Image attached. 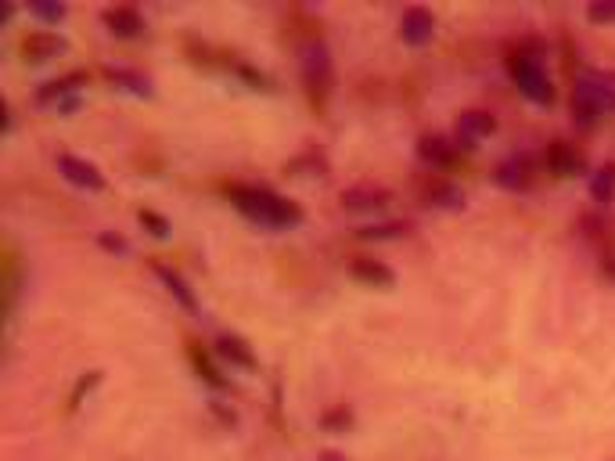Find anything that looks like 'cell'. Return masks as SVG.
<instances>
[{
	"label": "cell",
	"instance_id": "cell-14",
	"mask_svg": "<svg viewBox=\"0 0 615 461\" xmlns=\"http://www.w3.org/2000/svg\"><path fill=\"white\" fill-rule=\"evenodd\" d=\"M213 350H216V357H220V361H227L231 368H241V371H256L259 368L252 346L245 343L241 335H234V332H223L220 339H216Z\"/></svg>",
	"mask_w": 615,
	"mask_h": 461
},
{
	"label": "cell",
	"instance_id": "cell-1",
	"mask_svg": "<svg viewBox=\"0 0 615 461\" xmlns=\"http://www.w3.org/2000/svg\"><path fill=\"white\" fill-rule=\"evenodd\" d=\"M227 199L234 202L238 213H245L249 220L263 227H299L303 224V209L288 202L285 195H277L270 188H259V184H231L227 188Z\"/></svg>",
	"mask_w": 615,
	"mask_h": 461
},
{
	"label": "cell",
	"instance_id": "cell-15",
	"mask_svg": "<svg viewBox=\"0 0 615 461\" xmlns=\"http://www.w3.org/2000/svg\"><path fill=\"white\" fill-rule=\"evenodd\" d=\"M152 274L162 281V285H166V292L177 299L180 307L191 310V314H198V296H195V289H191L188 281H184V274L173 271L170 263H162V260H152Z\"/></svg>",
	"mask_w": 615,
	"mask_h": 461
},
{
	"label": "cell",
	"instance_id": "cell-21",
	"mask_svg": "<svg viewBox=\"0 0 615 461\" xmlns=\"http://www.w3.org/2000/svg\"><path fill=\"white\" fill-rule=\"evenodd\" d=\"M188 357H191V364H195V371L202 375L205 382H209V386H213V389H227V379H223L220 371L213 368V361H209V357L202 353V346L191 343V339H188Z\"/></svg>",
	"mask_w": 615,
	"mask_h": 461
},
{
	"label": "cell",
	"instance_id": "cell-16",
	"mask_svg": "<svg viewBox=\"0 0 615 461\" xmlns=\"http://www.w3.org/2000/svg\"><path fill=\"white\" fill-rule=\"evenodd\" d=\"M544 159H547V170H551L554 177H576V173H583V166H587L583 152L580 148H572L569 141H551Z\"/></svg>",
	"mask_w": 615,
	"mask_h": 461
},
{
	"label": "cell",
	"instance_id": "cell-30",
	"mask_svg": "<svg viewBox=\"0 0 615 461\" xmlns=\"http://www.w3.org/2000/svg\"><path fill=\"white\" fill-rule=\"evenodd\" d=\"M321 461H346L342 454H335V451H321Z\"/></svg>",
	"mask_w": 615,
	"mask_h": 461
},
{
	"label": "cell",
	"instance_id": "cell-26",
	"mask_svg": "<svg viewBox=\"0 0 615 461\" xmlns=\"http://www.w3.org/2000/svg\"><path fill=\"white\" fill-rule=\"evenodd\" d=\"M587 19L594 22V26H612L615 22V0H594L587 8Z\"/></svg>",
	"mask_w": 615,
	"mask_h": 461
},
{
	"label": "cell",
	"instance_id": "cell-13",
	"mask_svg": "<svg viewBox=\"0 0 615 461\" xmlns=\"http://www.w3.org/2000/svg\"><path fill=\"white\" fill-rule=\"evenodd\" d=\"M83 87H87V73H65V76H58V80H51V83H44L40 91L33 94V101L36 105H65V98H72V94H80Z\"/></svg>",
	"mask_w": 615,
	"mask_h": 461
},
{
	"label": "cell",
	"instance_id": "cell-22",
	"mask_svg": "<svg viewBox=\"0 0 615 461\" xmlns=\"http://www.w3.org/2000/svg\"><path fill=\"white\" fill-rule=\"evenodd\" d=\"M349 425H353V411H349L346 404L331 407V411H324V415H321V429H324V433H331V436H342Z\"/></svg>",
	"mask_w": 615,
	"mask_h": 461
},
{
	"label": "cell",
	"instance_id": "cell-19",
	"mask_svg": "<svg viewBox=\"0 0 615 461\" xmlns=\"http://www.w3.org/2000/svg\"><path fill=\"white\" fill-rule=\"evenodd\" d=\"M101 76H105L116 91L134 94V98H152V80H148L144 73H137V69H126V65H105Z\"/></svg>",
	"mask_w": 615,
	"mask_h": 461
},
{
	"label": "cell",
	"instance_id": "cell-18",
	"mask_svg": "<svg viewBox=\"0 0 615 461\" xmlns=\"http://www.w3.org/2000/svg\"><path fill=\"white\" fill-rule=\"evenodd\" d=\"M349 274L357 281H364V285H371V289H393L396 285L393 267H385L382 260H371V256H353Z\"/></svg>",
	"mask_w": 615,
	"mask_h": 461
},
{
	"label": "cell",
	"instance_id": "cell-6",
	"mask_svg": "<svg viewBox=\"0 0 615 461\" xmlns=\"http://www.w3.org/2000/svg\"><path fill=\"white\" fill-rule=\"evenodd\" d=\"M58 173L83 191H105V173L90 163V159H80V155H69V152L58 155Z\"/></svg>",
	"mask_w": 615,
	"mask_h": 461
},
{
	"label": "cell",
	"instance_id": "cell-12",
	"mask_svg": "<svg viewBox=\"0 0 615 461\" xmlns=\"http://www.w3.org/2000/svg\"><path fill=\"white\" fill-rule=\"evenodd\" d=\"M101 22H105V29L112 33V37L119 40H137L144 37V19L137 8H126V4H119V8H105L101 11Z\"/></svg>",
	"mask_w": 615,
	"mask_h": 461
},
{
	"label": "cell",
	"instance_id": "cell-8",
	"mask_svg": "<svg viewBox=\"0 0 615 461\" xmlns=\"http://www.w3.org/2000/svg\"><path fill=\"white\" fill-rule=\"evenodd\" d=\"M493 130H497V119H493L490 112L468 109V112H461V119H457V137L454 141L461 145V152H472L482 137H490Z\"/></svg>",
	"mask_w": 615,
	"mask_h": 461
},
{
	"label": "cell",
	"instance_id": "cell-25",
	"mask_svg": "<svg viewBox=\"0 0 615 461\" xmlns=\"http://www.w3.org/2000/svg\"><path fill=\"white\" fill-rule=\"evenodd\" d=\"M288 170H292L295 177H299V170H306V177H324L328 166H324V159L317 152H306V155H299V159H292V163L285 166V173Z\"/></svg>",
	"mask_w": 615,
	"mask_h": 461
},
{
	"label": "cell",
	"instance_id": "cell-7",
	"mask_svg": "<svg viewBox=\"0 0 615 461\" xmlns=\"http://www.w3.org/2000/svg\"><path fill=\"white\" fill-rule=\"evenodd\" d=\"M418 191H421V202H425V206H436V209H461L464 206V191L457 188L450 177H443V173H428Z\"/></svg>",
	"mask_w": 615,
	"mask_h": 461
},
{
	"label": "cell",
	"instance_id": "cell-27",
	"mask_svg": "<svg viewBox=\"0 0 615 461\" xmlns=\"http://www.w3.org/2000/svg\"><path fill=\"white\" fill-rule=\"evenodd\" d=\"M98 382H101V371H87V375H83V379L76 382V389L69 393V411H76V407H80V400L87 397V393H90L94 386H98Z\"/></svg>",
	"mask_w": 615,
	"mask_h": 461
},
{
	"label": "cell",
	"instance_id": "cell-11",
	"mask_svg": "<svg viewBox=\"0 0 615 461\" xmlns=\"http://www.w3.org/2000/svg\"><path fill=\"white\" fill-rule=\"evenodd\" d=\"M493 181L504 191H526L533 184V163H529V155H508V159H500L497 170H493Z\"/></svg>",
	"mask_w": 615,
	"mask_h": 461
},
{
	"label": "cell",
	"instance_id": "cell-20",
	"mask_svg": "<svg viewBox=\"0 0 615 461\" xmlns=\"http://www.w3.org/2000/svg\"><path fill=\"white\" fill-rule=\"evenodd\" d=\"M590 199L598 206H612L615 202V163H605L590 173Z\"/></svg>",
	"mask_w": 615,
	"mask_h": 461
},
{
	"label": "cell",
	"instance_id": "cell-17",
	"mask_svg": "<svg viewBox=\"0 0 615 461\" xmlns=\"http://www.w3.org/2000/svg\"><path fill=\"white\" fill-rule=\"evenodd\" d=\"M393 202V191L389 188H378V184H353V188L342 191V209H353V213H360V209H385Z\"/></svg>",
	"mask_w": 615,
	"mask_h": 461
},
{
	"label": "cell",
	"instance_id": "cell-28",
	"mask_svg": "<svg viewBox=\"0 0 615 461\" xmlns=\"http://www.w3.org/2000/svg\"><path fill=\"white\" fill-rule=\"evenodd\" d=\"M137 220H141L148 231H152L155 238H166L170 235V224H166V217H159L155 209H137Z\"/></svg>",
	"mask_w": 615,
	"mask_h": 461
},
{
	"label": "cell",
	"instance_id": "cell-29",
	"mask_svg": "<svg viewBox=\"0 0 615 461\" xmlns=\"http://www.w3.org/2000/svg\"><path fill=\"white\" fill-rule=\"evenodd\" d=\"M98 242L105 245L108 253H123V256L130 253V245H126V242H123V238H119V235H108V231H105V235L98 238Z\"/></svg>",
	"mask_w": 615,
	"mask_h": 461
},
{
	"label": "cell",
	"instance_id": "cell-10",
	"mask_svg": "<svg viewBox=\"0 0 615 461\" xmlns=\"http://www.w3.org/2000/svg\"><path fill=\"white\" fill-rule=\"evenodd\" d=\"M418 155H421V163H428L432 170H454L457 159H461V145H457V141H446V137L425 134L418 141Z\"/></svg>",
	"mask_w": 615,
	"mask_h": 461
},
{
	"label": "cell",
	"instance_id": "cell-23",
	"mask_svg": "<svg viewBox=\"0 0 615 461\" xmlns=\"http://www.w3.org/2000/svg\"><path fill=\"white\" fill-rule=\"evenodd\" d=\"M65 15H69L65 4H44V0H33V4H29V19L44 22V26H58Z\"/></svg>",
	"mask_w": 615,
	"mask_h": 461
},
{
	"label": "cell",
	"instance_id": "cell-24",
	"mask_svg": "<svg viewBox=\"0 0 615 461\" xmlns=\"http://www.w3.org/2000/svg\"><path fill=\"white\" fill-rule=\"evenodd\" d=\"M360 238H375V242H382V238H403V235H410V224H371V227H360L357 231Z\"/></svg>",
	"mask_w": 615,
	"mask_h": 461
},
{
	"label": "cell",
	"instance_id": "cell-2",
	"mask_svg": "<svg viewBox=\"0 0 615 461\" xmlns=\"http://www.w3.org/2000/svg\"><path fill=\"white\" fill-rule=\"evenodd\" d=\"M615 109V76L605 73H580L576 87H572V116L580 127H594L605 112Z\"/></svg>",
	"mask_w": 615,
	"mask_h": 461
},
{
	"label": "cell",
	"instance_id": "cell-3",
	"mask_svg": "<svg viewBox=\"0 0 615 461\" xmlns=\"http://www.w3.org/2000/svg\"><path fill=\"white\" fill-rule=\"evenodd\" d=\"M299 69H303V87L310 94V105L317 112L328 109L331 98V83H335V73H331V55L328 44L321 37H310L303 44V58H299Z\"/></svg>",
	"mask_w": 615,
	"mask_h": 461
},
{
	"label": "cell",
	"instance_id": "cell-5",
	"mask_svg": "<svg viewBox=\"0 0 615 461\" xmlns=\"http://www.w3.org/2000/svg\"><path fill=\"white\" fill-rule=\"evenodd\" d=\"M400 40L407 47H428L436 40V15L421 4H410L400 15Z\"/></svg>",
	"mask_w": 615,
	"mask_h": 461
},
{
	"label": "cell",
	"instance_id": "cell-4",
	"mask_svg": "<svg viewBox=\"0 0 615 461\" xmlns=\"http://www.w3.org/2000/svg\"><path fill=\"white\" fill-rule=\"evenodd\" d=\"M508 73L515 80V87L526 94L533 105H551L554 101V87H551V76H547L544 62L529 51H515L508 55Z\"/></svg>",
	"mask_w": 615,
	"mask_h": 461
},
{
	"label": "cell",
	"instance_id": "cell-9",
	"mask_svg": "<svg viewBox=\"0 0 615 461\" xmlns=\"http://www.w3.org/2000/svg\"><path fill=\"white\" fill-rule=\"evenodd\" d=\"M18 51H22L26 62H51V58L65 55L69 44H65L58 33H51V29H36V33H26V37H22Z\"/></svg>",
	"mask_w": 615,
	"mask_h": 461
}]
</instances>
